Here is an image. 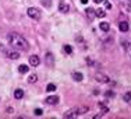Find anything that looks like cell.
<instances>
[{"label": "cell", "instance_id": "cell-16", "mask_svg": "<svg viewBox=\"0 0 131 119\" xmlns=\"http://www.w3.org/2000/svg\"><path fill=\"white\" fill-rule=\"evenodd\" d=\"M123 99L126 102H131V91H127L126 94L123 95Z\"/></svg>", "mask_w": 131, "mask_h": 119}, {"label": "cell", "instance_id": "cell-5", "mask_svg": "<svg viewBox=\"0 0 131 119\" xmlns=\"http://www.w3.org/2000/svg\"><path fill=\"white\" fill-rule=\"evenodd\" d=\"M45 102L49 105H56V104H59V97L57 95H50L45 99Z\"/></svg>", "mask_w": 131, "mask_h": 119}, {"label": "cell", "instance_id": "cell-2", "mask_svg": "<svg viewBox=\"0 0 131 119\" xmlns=\"http://www.w3.org/2000/svg\"><path fill=\"white\" fill-rule=\"evenodd\" d=\"M88 111V106H75V108L70 109V111H67L64 114V118H77L78 115L81 114H85V112Z\"/></svg>", "mask_w": 131, "mask_h": 119}, {"label": "cell", "instance_id": "cell-10", "mask_svg": "<svg viewBox=\"0 0 131 119\" xmlns=\"http://www.w3.org/2000/svg\"><path fill=\"white\" fill-rule=\"evenodd\" d=\"M7 56H8L10 59H14V60H15V59L20 58V52H17V51H10V52L7 53Z\"/></svg>", "mask_w": 131, "mask_h": 119}, {"label": "cell", "instance_id": "cell-11", "mask_svg": "<svg viewBox=\"0 0 131 119\" xmlns=\"http://www.w3.org/2000/svg\"><path fill=\"white\" fill-rule=\"evenodd\" d=\"M99 28H101L103 32H107L109 30H110V25H109V23H106V21H103V23L99 24Z\"/></svg>", "mask_w": 131, "mask_h": 119}, {"label": "cell", "instance_id": "cell-14", "mask_svg": "<svg viewBox=\"0 0 131 119\" xmlns=\"http://www.w3.org/2000/svg\"><path fill=\"white\" fill-rule=\"evenodd\" d=\"M28 70H29V69H28L27 65H21V66H18V71H20L21 74H25V73H28Z\"/></svg>", "mask_w": 131, "mask_h": 119}, {"label": "cell", "instance_id": "cell-7", "mask_svg": "<svg viewBox=\"0 0 131 119\" xmlns=\"http://www.w3.org/2000/svg\"><path fill=\"white\" fill-rule=\"evenodd\" d=\"M39 63H40V60H39V58L36 55H32L29 58V65H31V66L36 67V66H39Z\"/></svg>", "mask_w": 131, "mask_h": 119}, {"label": "cell", "instance_id": "cell-17", "mask_svg": "<svg viewBox=\"0 0 131 119\" xmlns=\"http://www.w3.org/2000/svg\"><path fill=\"white\" fill-rule=\"evenodd\" d=\"M63 51H64L66 53H68V55H70V53H73V48H71L70 45H64V46H63Z\"/></svg>", "mask_w": 131, "mask_h": 119}, {"label": "cell", "instance_id": "cell-20", "mask_svg": "<svg viewBox=\"0 0 131 119\" xmlns=\"http://www.w3.org/2000/svg\"><path fill=\"white\" fill-rule=\"evenodd\" d=\"M28 81H29V83H36V81H38V76H36V74H31Z\"/></svg>", "mask_w": 131, "mask_h": 119}, {"label": "cell", "instance_id": "cell-21", "mask_svg": "<svg viewBox=\"0 0 131 119\" xmlns=\"http://www.w3.org/2000/svg\"><path fill=\"white\" fill-rule=\"evenodd\" d=\"M35 115H38V116H40V115H42V109H35Z\"/></svg>", "mask_w": 131, "mask_h": 119}, {"label": "cell", "instance_id": "cell-12", "mask_svg": "<svg viewBox=\"0 0 131 119\" xmlns=\"http://www.w3.org/2000/svg\"><path fill=\"white\" fill-rule=\"evenodd\" d=\"M73 79L75 81H82L84 76H82V73H80V71H74V73H73Z\"/></svg>", "mask_w": 131, "mask_h": 119}, {"label": "cell", "instance_id": "cell-26", "mask_svg": "<svg viewBox=\"0 0 131 119\" xmlns=\"http://www.w3.org/2000/svg\"><path fill=\"white\" fill-rule=\"evenodd\" d=\"M130 2H131V0H130Z\"/></svg>", "mask_w": 131, "mask_h": 119}, {"label": "cell", "instance_id": "cell-23", "mask_svg": "<svg viewBox=\"0 0 131 119\" xmlns=\"http://www.w3.org/2000/svg\"><path fill=\"white\" fill-rule=\"evenodd\" d=\"M113 95H114V93H110V91L106 93V97H113Z\"/></svg>", "mask_w": 131, "mask_h": 119}, {"label": "cell", "instance_id": "cell-6", "mask_svg": "<svg viewBox=\"0 0 131 119\" xmlns=\"http://www.w3.org/2000/svg\"><path fill=\"white\" fill-rule=\"evenodd\" d=\"M59 10H60V13H68L70 11V6L67 4L66 2H60V4H59Z\"/></svg>", "mask_w": 131, "mask_h": 119}, {"label": "cell", "instance_id": "cell-19", "mask_svg": "<svg viewBox=\"0 0 131 119\" xmlns=\"http://www.w3.org/2000/svg\"><path fill=\"white\" fill-rule=\"evenodd\" d=\"M46 91H49V93H52V91H56V86L54 84H48V87H46Z\"/></svg>", "mask_w": 131, "mask_h": 119}, {"label": "cell", "instance_id": "cell-13", "mask_svg": "<svg viewBox=\"0 0 131 119\" xmlns=\"http://www.w3.org/2000/svg\"><path fill=\"white\" fill-rule=\"evenodd\" d=\"M14 97H15L17 99H21V98L24 97V91H23V90H20V88H17V90L14 91Z\"/></svg>", "mask_w": 131, "mask_h": 119}, {"label": "cell", "instance_id": "cell-3", "mask_svg": "<svg viewBox=\"0 0 131 119\" xmlns=\"http://www.w3.org/2000/svg\"><path fill=\"white\" fill-rule=\"evenodd\" d=\"M28 15H29L31 18H32V20H40V10L39 8H36V7H29L28 8Z\"/></svg>", "mask_w": 131, "mask_h": 119}, {"label": "cell", "instance_id": "cell-24", "mask_svg": "<svg viewBox=\"0 0 131 119\" xmlns=\"http://www.w3.org/2000/svg\"><path fill=\"white\" fill-rule=\"evenodd\" d=\"M102 2H105V0H93V3H102Z\"/></svg>", "mask_w": 131, "mask_h": 119}, {"label": "cell", "instance_id": "cell-15", "mask_svg": "<svg viewBox=\"0 0 131 119\" xmlns=\"http://www.w3.org/2000/svg\"><path fill=\"white\" fill-rule=\"evenodd\" d=\"M85 13H86V17H88L89 20H92V18L95 17V14H93L95 11H93L92 8H86V10H85Z\"/></svg>", "mask_w": 131, "mask_h": 119}, {"label": "cell", "instance_id": "cell-4", "mask_svg": "<svg viewBox=\"0 0 131 119\" xmlns=\"http://www.w3.org/2000/svg\"><path fill=\"white\" fill-rule=\"evenodd\" d=\"M95 80L98 83H109V77L103 73H96L95 74Z\"/></svg>", "mask_w": 131, "mask_h": 119}, {"label": "cell", "instance_id": "cell-1", "mask_svg": "<svg viewBox=\"0 0 131 119\" xmlns=\"http://www.w3.org/2000/svg\"><path fill=\"white\" fill-rule=\"evenodd\" d=\"M8 43L13 46L14 49H18V51H28L29 49V43L27 42V39L24 36H21L20 34L17 32H11L8 34Z\"/></svg>", "mask_w": 131, "mask_h": 119}, {"label": "cell", "instance_id": "cell-9", "mask_svg": "<svg viewBox=\"0 0 131 119\" xmlns=\"http://www.w3.org/2000/svg\"><path fill=\"white\" fill-rule=\"evenodd\" d=\"M118 28H120V31L121 32H127V31H128V23H127V21H121L120 23V25H118Z\"/></svg>", "mask_w": 131, "mask_h": 119}, {"label": "cell", "instance_id": "cell-18", "mask_svg": "<svg viewBox=\"0 0 131 119\" xmlns=\"http://www.w3.org/2000/svg\"><path fill=\"white\" fill-rule=\"evenodd\" d=\"M96 17H105L106 13H105V10H102V8H99V10H96V13H95Z\"/></svg>", "mask_w": 131, "mask_h": 119}, {"label": "cell", "instance_id": "cell-8", "mask_svg": "<svg viewBox=\"0 0 131 119\" xmlns=\"http://www.w3.org/2000/svg\"><path fill=\"white\" fill-rule=\"evenodd\" d=\"M45 60H46V65H48L49 67H53V62H54V59H53V55H52L50 52H48V53H46Z\"/></svg>", "mask_w": 131, "mask_h": 119}, {"label": "cell", "instance_id": "cell-22", "mask_svg": "<svg viewBox=\"0 0 131 119\" xmlns=\"http://www.w3.org/2000/svg\"><path fill=\"white\" fill-rule=\"evenodd\" d=\"M105 7H106V8H112V4H110L109 2H106V3H105Z\"/></svg>", "mask_w": 131, "mask_h": 119}, {"label": "cell", "instance_id": "cell-25", "mask_svg": "<svg viewBox=\"0 0 131 119\" xmlns=\"http://www.w3.org/2000/svg\"><path fill=\"white\" fill-rule=\"evenodd\" d=\"M81 3H82V4H86V3H88V0H81Z\"/></svg>", "mask_w": 131, "mask_h": 119}]
</instances>
